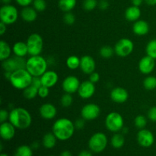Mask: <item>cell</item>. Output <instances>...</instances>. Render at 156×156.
Segmentation results:
<instances>
[{
  "mask_svg": "<svg viewBox=\"0 0 156 156\" xmlns=\"http://www.w3.org/2000/svg\"><path fill=\"white\" fill-rule=\"evenodd\" d=\"M47 59L41 55L30 56L26 60L25 69L33 77H41L46 71H47Z\"/></svg>",
  "mask_w": 156,
  "mask_h": 156,
  "instance_id": "cell-3",
  "label": "cell"
},
{
  "mask_svg": "<svg viewBox=\"0 0 156 156\" xmlns=\"http://www.w3.org/2000/svg\"><path fill=\"white\" fill-rule=\"evenodd\" d=\"M142 15L141 9L140 7L135 5H131L128 7L125 11V18L129 21H135L140 20V16Z\"/></svg>",
  "mask_w": 156,
  "mask_h": 156,
  "instance_id": "cell-23",
  "label": "cell"
},
{
  "mask_svg": "<svg viewBox=\"0 0 156 156\" xmlns=\"http://www.w3.org/2000/svg\"><path fill=\"white\" fill-rule=\"evenodd\" d=\"M56 140H57V138L53 134V132L47 133L43 137V146L46 149H53L56 146Z\"/></svg>",
  "mask_w": 156,
  "mask_h": 156,
  "instance_id": "cell-26",
  "label": "cell"
},
{
  "mask_svg": "<svg viewBox=\"0 0 156 156\" xmlns=\"http://www.w3.org/2000/svg\"><path fill=\"white\" fill-rule=\"evenodd\" d=\"M88 80H90L91 82H93L94 84L97 83L100 80V75L98 73H96V72H94V73L89 75V79Z\"/></svg>",
  "mask_w": 156,
  "mask_h": 156,
  "instance_id": "cell-44",
  "label": "cell"
},
{
  "mask_svg": "<svg viewBox=\"0 0 156 156\" xmlns=\"http://www.w3.org/2000/svg\"><path fill=\"white\" fill-rule=\"evenodd\" d=\"M82 72L86 75H90L94 73L96 68V63L94 58L91 56L85 55L81 58L80 67Z\"/></svg>",
  "mask_w": 156,
  "mask_h": 156,
  "instance_id": "cell-16",
  "label": "cell"
},
{
  "mask_svg": "<svg viewBox=\"0 0 156 156\" xmlns=\"http://www.w3.org/2000/svg\"><path fill=\"white\" fill-rule=\"evenodd\" d=\"M33 76L29 72L24 69H20L12 72L9 78L11 85L18 90H24L29 85H31Z\"/></svg>",
  "mask_w": 156,
  "mask_h": 156,
  "instance_id": "cell-4",
  "label": "cell"
},
{
  "mask_svg": "<svg viewBox=\"0 0 156 156\" xmlns=\"http://www.w3.org/2000/svg\"><path fill=\"white\" fill-rule=\"evenodd\" d=\"M99 53H100V56L104 59H110L111 57H112L115 52H114V49L112 48L111 46L106 45L103 46L100 49Z\"/></svg>",
  "mask_w": 156,
  "mask_h": 156,
  "instance_id": "cell-34",
  "label": "cell"
},
{
  "mask_svg": "<svg viewBox=\"0 0 156 156\" xmlns=\"http://www.w3.org/2000/svg\"><path fill=\"white\" fill-rule=\"evenodd\" d=\"M31 85L37 88H39L40 87L42 86V82H41V77H33Z\"/></svg>",
  "mask_w": 156,
  "mask_h": 156,
  "instance_id": "cell-46",
  "label": "cell"
},
{
  "mask_svg": "<svg viewBox=\"0 0 156 156\" xmlns=\"http://www.w3.org/2000/svg\"><path fill=\"white\" fill-rule=\"evenodd\" d=\"M139 70L140 73L144 75H149L153 72L155 67V59L152 58L151 56H143L140 60L138 64Z\"/></svg>",
  "mask_w": 156,
  "mask_h": 156,
  "instance_id": "cell-15",
  "label": "cell"
},
{
  "mask_svg": "<svg viewBox=\"0 0 156 156\" xmlns=\"http://www.w3.org/2000/svg\"><path fill=\"white\" fill-rule=\"evenodd\" d=\"M60 156H72V153L70 151L65 150L60 154Z\"/></svg>",
  "mask_w": 156,
  "mask_h": 156,
  "instance_id": "cell-52",
  "label": "cell"
},
{
  "mask_svg": "<svg viewBox=\"0 0 156 156\" xmlns=\"http://www.w3.org/2000/svg\"><path fill=\"white\" fill-rule=\"evenodd\" d=\"M33 7L37 12H44L47 9V2L45 0H34Z\"/></svg>",
  "mask_w": 156,
  "mask_h": 156,
  "instance_id": "cell-38",
  "label": "cell"
},
{
  "mask_svg": "<svg viewBox=\"0 0 156 156\" xmlns=\"http://www.w3.org/2000/svg\"><path fill=\"white\" fill-rule=\"evenodd\" d=\"M85 121H86V120H85V119L82 118V117L80 119H77V120H76V122L74 123L75 126H76V129H83L85 124Z\"/></svg>",
  "mask_w": 156,
  "mask_h": 156,
  "instance_id": "cell-43",
  "label": "cell"
},
{
  "mask_svg": "<svg viewBox=\"0 0 156 156\" xmlns=\"http://www.w3.org/2000/svg\"><path fill=\"white\" fill-rule=\"evenodd\" d=\"M147 118L143 115L136 116L135 120H134L135 126L140 129H144L146 125H147Z\"/></svg>",
  "mask_w": 156,
  "mask_h": 156,
  "instance_id": "cell-36",
  "label": "cell"
},
{
  "mask_svg": "<svg viewBox=\"0 0 156 156\" xmlns=\"http://www.w3.org/2000/svg\"><path fill=\"white\" fill-rule=\"evenodd\" d=\"M9 118V112H8L6 110H1L0 111V122L4 123V122L7 121Z\"/></svg>",
  "mask_w": 156,
  "mask_h": 156,
  "instance_id": "cell-42",
  "label": "cell"
},
{
  "mask_svg": "<svg viewBox=\"0 0 156 156\" xmlns=\"http://www.w3.org/2000/svg\"><path fill=\"white\" fill-rule=\"evenodd\" d=\"M26 66V60H24V58L15 56L13 58H9L5 60L2 61V68L6 72H12L15 71L20 69H24Z\"/></svg>",
  "mask_w": 156,
  "mask_h": 156,
  "instance_id": "cell-11",
  "label": "cell"
},
{
  "mask_svg": "<svg viewBox=\"0 0 156 156\" xmlns=\"http://www.w3.org/2000/svg\"><path fill=\"white\" fill-rule=\"evenodd\" d=\"M17 4L19 5L21 7H26V6H29L31 3H33L34 0H15Z\"/></svg>",
  "mask_w": 156,
  "mask_h": 156,
  "instance_id": "cell-45",
  "label": "cell"
},
{
  "mask_svg": "<svg viewBox=\"0 0 156 156\" xmlns=\"http://www.w3.org/2000/svg\"><path fill=\"white\" fill-rule=\"evenodd\" d=\"M111 98L117 104H123L129 98V93L122 87H117L111 90Z\"/></svg>",
  "mask_w": 156,
  "mask_h": 156,
  "instance_id": "cell-17",
  "label": "cell"
},
{
  "mask_svg": "<svg viewBox=\"0 0 156 156\" xmlns=\"http://www.w3.org/2000/svg\"><path fill=\"white\" fill-rule=\"evenodd\" d=\"M73 102V98L72 94L69 93H65L61 97L60 104L63 108H69L72 105Z\"/></svg>",
  "mask_w": 156,
  "mask_h": 156,
  "instance_id": "cell-35",
  "label": "cell"
},
{
  "mask_svg": "<svg viewBox=\"0 0 156 156\" xmlns=\"http://www.w3.org/2000/svg\"><path fill=\"white\" fill-rule=\"evenodd\" d=\"M49 94H50V88L48 87L42 85L38 88V96L41 98H46L48 97Z\"/></svg>",
  "mask_w": 156,
  "mask_h": 156,
  "instance_id": "cell-40",
  "label": "cell"
},
{
  "mask_svg": "<svg viewBox=\"0 0 156 156\" xmlns=\"http://www.w3.org/2000/svg\"><path fill=\"white\" fill-rule=\"evenodd\" d=\"M80 84V81L76 76H69L62 81V88L65 93L74 94V93L78 92Z\"/></svg>",
  "mask_w": 156,
  "mask_h": 156,
  "instance_id": "cell-12",
  "label": "cell"
},
{
  "mask_svg": "<svg viewBox=\"0 0 156 156\" xmlns=\"http://www.w3.org/2000/svg\"><path fill=\"white\" fill-rule=\"evenodd\" d=\"M143 87L148 91H152L156 88V77L149 76L143 80Z\"/></svg>",
  "mask_w": 156,
  "mask_h": 156,
  "instance_id": "cell-32",
  "label": "cell"
},
{
  "mask_svg": "<svg viewBox=\"0 0 156 156\" xmlns=\"http://www.w3.org/2000/svg\"><path fill=\"white\" fill-rule=\"evenodd\" d=\"M9 121L16 129H25L30 127L32 123L31 114L24 108H13L9 112Z\"/></svg>",
  "mask_w": 156,
  "mask_h": 156,
  "instance_id": "cell-2",
  "label": "cell"
},
{
  "mask_svg": "<svg viewBox=\"0 0 156 156\" xmlns=\"http://www.w3.org/2000/svg\"><path fill=\"white\" fill-rule=\"evenodd\" d=\"M0 156H9V155H7V154H5V153H2V154H1V155H0Z\"/></svg>",
  "mask_w": 156,
  "mask_h": 156,
  "instance_id": "cell-54",
  "label": "cell"
},
{
  "mask_svg": "<svg viewBox=\"0 0 156 156\" xmlns=\"http://www.w3.org/2000/svg\"><path fill=\"white\" fill-rule=\"evenodd\" d=\"M12 0H1V2H2L4 5H9V4H10L11 2H12Z\"/></svg>",
  "mask_w": 156,
  "mask_h": 156,
  "instance_id": "cell-53",
  "label": "cell"
},
{
  "mask_svg": "<svg viewBox=\"0 0 156 156\" xmlns=\"http://www.w3.org/2000/svg\"><path fill=\"white\" fill-rule=\"evenodd\" d=\"M63 21L67 25H73L76 22V16L71 12H65L63 16Z\"/></svg>",
  "mask_w": 156,
  "mask_h": 156,
  "instance_id": "cell-39",
  "label": "cell"
},
{
  "mask_svg": "<svg viewBox=\"0 0 156 156\" xmlns=\"http://www.w3.org/2000/svg\"><path fill=\"white\" fill-rule=\"evenodd\" d=\"M28 54L30 56L41 55L44 48V40L41 35L37 33H34L29 35L27 41Z\"/></svg>",
  "mask_w": 156,
  "mask_h": 156,
  "instance_id": "cell-6",
  "label": "cell"
},
{
  "mask_svg": "<svg viewBox=\"0 0 156 156\" xmlns=\"http://www.w3.org/2000/svg\"><path fill=\"white\" fill-rule=\"evenodd\" d=\"M42 85L48 88H52L56 85L59 80L58 74L53 70H47L41 76Z\"/></svg>",
  "mask_w": 156,
  "mask_h": 156,
  "instance_id": "cell-19",
  "label": "cell"
},
{
  "mask_svg": "<svg viewBox=\"0 0 156 156\" xmlns=\"http://www.w3.org/2000/svg\"><path fill=\"white\" fill-rule=\"evenodd\" d=\"M148 118L152 122L156 123V106H153L149 108L148 111Z\"/></svg>",
  "mask_w": 156,
  "mask_h": 156,
  "instance_id": "cell-41",
  "label": "cell"
},
{
  "mask_svg": "<svg viewBox=\"0 0 156 156\" xmlns=\"http://www.w3.org/2000/svg\"><path fill=\"white\" fill-rule=\"evenodd\" d=\"M137 142L144 148H149L153 145L155 142V136L152 132L147 129H142L137 133Z\"/></svg>",
  "mask_w": 156,
  "mask_h": 156,
  "instance_id": "cell-13",
  "label": "cell"
},
{
  "mask_svg": "<svg viewBox=\"0 0 156 156\" xmlns=\"http://www.w3.org/2000/svg\"><path fill=\"white\" fill-rule=\"evenodd\" d=\"M133 31L137 36H145L149 31V24L144 20H138L133 25Z\"/></svg>",
  "mask_w": 156,
  "mask_h": 156,
  "instance_id": "cell-21",
  "label": "cell"
},
{
  "mask_svg": "<svg viewBox=\"0 0 156 156\" xmlns=\"http://www.w3.org/2000/svg\"><path fill=\"white\" fill-rule=\"evenodd\" d=\"M39 113L41 117L44 120H52L56 116L57 110L53 104L45 103L40 107Z\"/></svg>",
  "mask_w": 156,
  "mask_h": 156,
  "instance_id": "cell-18",
  "label": "cell"
},
{
  "mask_svg": "<svg viewBox=\"0 0 156 156\" xmlns=\"http://www.w3.org/2000/svg\"><path fill=\"white\" fill-rule=\"evenodd\" d=\"M18 18V12L12 5H3L0 9V20L7 25L14 24Z\"/></svg>",
  "mask_w": 156,
  "mask_h": 156,
  "instance_id": "cell-8",
  "label": "cell"
},
{
  "mask_svg": "<svg viewBox=\"0 0 156 156\" xmlns=\"http://www.w3.org/2000/svg\"><path fill=\"white\" fill-rule=\"evenodd\" d=\"M111 146L114 148V149H120L123 146L125 143V139L123 135L120 133H115L114 136H112L111 140Z\"/></svg>",
  "mask_w": 156,
  "mask_h": 156,
  "instance_id": "cell-28",
  "label": "cell"
},
{
  "mask_svg": "<svg viewBox=\"0 0 156 156\" xmlns=\"http://www.w3.org/2000/svg\"><path fill=\"white\" fill-rule=\"evenodd\" d=\"M12 51L15 56L24 58L28 54V48H27V43L23 41H18L15 43L12 47Z\"/></svg>",
  "mask_w": 156,
  "mask_h": 156,
  "instance_id": "cell-24",
  "label": "cell"
},
{
  "mask_svg": "<svg viewBox=\"0 0 156 156\" xmlns=\"http://www.w3.org/2000/svg\"><path fill=\"white\" fill-rule=\"evenodd\" d=\"M101 114V108L98 105L89 103L84 105L81 110V116L85 120H94Z\"/></svg>",
  "mask_w": 156,
  "mask_h": 156,
  "instance_id": "cell-10",
  "label": "cell"
},
{
  "mask_svg": "<svg viewBox=\"0 0 156 156\" xmlns=\"http://www.w3.org/2000/svg\"><path fill=\"white\" fill-rule=\"evenodd\" d=\"M143 2H144V0H131V2H132L133 5L138 6V7H140L143 4Z\"/></svg>",
  "mask_w": 156,
  "mask_h": 156,
  "instance_id": "cell-49",
  "label": "cell"
},
{
  "mask_svg": "<svg viewBox=\"0 0 156 156\" xmlns=\"http://www.w3.org/2000/svg\"><path fill=\"white\" fill-rule=\"evenodd\" d=\"M98 5V3L97 0H84L83 3H82L83 9L87 12L93 11L97 7Z\"/></svg>",
  "mask_w": 156,
  "mask_h": 156,
  "instance_id": "cell-37",
  "label": "cell"
},
{
  "mask_svg": "<svg viewBox=\"0 0 156 156\" xmlns=\"http://www.w3.org/2000/svg\"><path fill=\"white\" fill-rule=\"evenodd\" d=\"M7 30V24H5L3 22H0V34L2 36L5 34V33Z\"/></svg>",
  "mask_w": 156,
  "mask_h": 156,
  "instance_id": "cell-48",
  "label": "cell"
},
{
  "mask_svg": "<svg viewBox=\"0 0 156 156\" xmlns=\"http://www.w3.org/2000/svg\"><path fill=\"white\" fill-rule=\"evenodd\" d=\"M75 129V123L69 119L62 117L54 122L52 127V132L56 136L57 140L66 141L73 136Z\"/></svg>",
  "mask_w": 156,
  "mask_h": 156,
  "instance_id": "cell-1",
  "label": "cell"
},
{
  "mask_svg": "<svg viewBox=\"0 0 156 156\" xmlns=\"http://www.w3.org/2000/svg\"><path fill=\"white\" fill-rule=\"evenodd\" d=\"M114 49L116 55L120 57H126L133 51L134 44L129 38H121L116 43Z\"/></svg>",
  "mask_w": 156,
  "mask_h": 156,
  "instance_id": "cell-9",
  "label": "cell"
},
{
  "mask_svg": "<svg viewBox=\"0 0 156 156\" xmlns=\"http://www.w3.org/2000/svg\"><path fill=\"white\" fill-rule=\"evenodd\" d=\"M12 48L5 41H0V60L4 61L10 58Z\"/></svg>",
  "mask_w": 156,
  "mask_h": 156,
  "instance_id": "cell-25",
  "label": "cell"
},
{
  "mask_svg": "<svg viewBox=\"0 0 156 156\" xmlns=\"http://www.w3.org/2000/svg\"><path fill=\"white\" fill-rule=\"evenodd\" d=\"M146 55L156 59V39H152L147 44L146 47Z\"/></svg>",
  "mask_w": 156,
  "mask_h": 156,
  "instance_id": "cell-33",
  "label": "cell"
},
{
  "mask_svg": "<svg viewBox=\"0 0 156 156\" xmlns=\"http://www.w3.org/2000/svg\"><path fill=\"white\" fill-rule=\"evenodd\" d=\"M79 156H92V154L88 150H82L79 154Z\"/></svg>",
  "mask_w": 156,
  "mask_h": 156,
  "instance_id": "cell-50",
  "label": "cell"
},
{
  "mask_svg": "<svg viewBox=\"0 0 156 156\" xmlns=\"http://www.w3.org/2000/svg\"><path fill=\"white\" fill-rule=\"evenodd\" d=\"M15 126L9 121L2 123L0 126V136L4 140H11L15 136Z\"/></svg>",
  "mask_w": 156,
  "mask_h": 156,
  "instance_id": "cell-20",
  "label": "cell"
},
{
  "mask_svg": "<svg viewBox=\"0 0 156 156\" xmlns=\"http://www.w3.org/2000/svg\"><path fill=\"white\" fill-rule=\"evenodd\" d=\"M144 2L146 4L151 6L155 5H156V0H144Z\"/></svg>",
  "mask_w": 156,
  "mask_h": 156,
  "instance_id": "cell-51",
  "label": "cell"
},
{
  "mask_svg": "<svg viewBox=\"0 0 156 156\" xmlns=\"http://www.w3.org/2000/svg\"><path fill=\"white\" fill-rule=\"evenodd\" d=\"M15 156H33L31 147L27 145H22L16 149Z\"/></svg>",
  "mask_w": 156,
  "mask_h": 156,
  "instance_id": "cell-31",
  "label": "cell"
},
{
  "mask_svg": "<svg viewBox=\"0 0 156 156\" xmlns=\"http://www.w3.org/2000/svg\"><path fill=\"white\" fill-rule=\"evenodd\" d=\"M108 145V137L104 133L98 132L93 134L88 141V147L90 150L95 153L103 152Z\"/></svg>",
  "mask_w": 156,
  "mask_h": 156,
  "instance_id": "cell-7",
  "label": "cell"
},
{
  "mask_svg": "<svg viewBox=\"0 0 156 156\" xmlns=\"http://www.w3.org/2000/svg\"><path fill=\"white\" fill-rule=\"evenodd\" d=\"M23 95L28 100L35 98L38 95V88L34 85H30L23 90Z\"/></svg>",
  "mask_w": 156,
  "mask_h": 156,
  "instance_id": "cell-30",
  "label": "cell"
},
{
  "mask_svg": "<svg viewBox=\"0 0 156 156\" xmlns=\"http://www.w3.org/2000/svg\"><path fill=\"white\" fill-rule=\"evenodd\" d=\"M98 7L99 9L103 11L107 10L108 9V7H109V3L106 0H101L100 2L98 3Z\"/></svg>",
  "mask_w": 156,
  "mask_h": 156,
  "instance_id": "cell-47",
  "label": "cell"
},
{
  "mask_svg": "<svg viewBox=\"0 0 156 156\" xmlns=\"http://www.w3.org/2000/svg\"><path fill=\"white\" fill-rule=\"evenodd\" d=\"M80 62L81 58H79L77 56L72 55V56H69L67 58L66 61V64L67 67L69 69L75 70L80 67Z\"/></svg>",
  "mask_w": 156,
  "mask_h": 156,
  "instance_id": "cell-29",
  "label": "cell"
},
{
  "mask_svg": "<svg viewBox=\"0 0 156 156\" xmlns=\"http://www.w3.org/2000/svg\"><path fill=\"white\" fill-rule=\"evenodd\" d=\"M95 93V85L94 83L90 80L84 81L81 82L80 86L78 90L79 96L82 99H89Z\"/></svg>",
  "mask_w": 156,
  "mask_h": 156,
  "instance_id": "cell-14",
  "label": "cell"
},
{
  "mask_svg": "<svg viewBox=\"0 0 156 156\" xmlns=\"http://www.w3.org/2000/svg\"><path fill=\"white\" fill-rule=\"evenodd\" d=\"M105 126L109 131L118 133L124 127V120L121 114L118 112H111L105 118Z\"/></svg>",
  "mask_w": 156,
  "mask_h": 156,
  "instance_id": "cell-5",
  "label": "cell"
},
{
  "mask_svg": "<svg viewBox=\"0 0 156 156\" xmlns=\"http://www.w3.org/2000/svg\"><path fill=\"white\" fill-rule=\"evenodd\" d=\"M77 0H59L58 5L59 9L63 12H71L75 9Z\"/></svg>",
  "mask_w": 156,
  "mask_h": 156,
  "instance_id": "cell-27",
  "label": "cell"
},
{
  "mask_svg": "<svg viewBox=\"0 0 156 156\" xmlns=\"http://www.w3.org/2000/svg\"><path fill=\"white\" fill-rule=\"evenodd\" d=\"M21 18L26 22H33L37 18V12L34 8L30 5L23 7L21 11Z\"/></svg>",
  "mask_w": 156,
  "mask_h": 156,
  "instance_id": "cell-22",
  "label": "cell"
},
{
  "mask_svg": "<svg viewBox=\"0 0 156 156\" xmlns=\"http://www.w3.org/2000/svg\"><path fill=\"white\" fill-rule=\"evenodd\" d=\"M51 156H55V155H51Z\"/></svg>",
  "mask_w": 156,
  "mask_h": 156,
  "instance_id": "cell-55",
  "label": "cell"
}]
</instances>
